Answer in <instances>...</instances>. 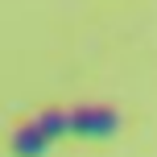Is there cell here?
Returning a JSON list of instances; mask_svg holds the SVG:
<instances>
[{
  "label": "cell",
  "mask_w": 157,
  "mask_h": 157,
  "mask_svg": "<svg viewBox=\"0 0 157 157\" xmlns=\"http://www.w3.org/2000/svg\"><path fill=\"white\" fill-rule=\"evenodd\" d=\"M75 116V136H116L120 132V112L103 108V103H87V108H71Z\"/></svg>",
  "instance_id": "6da1fadb"
},
{
  "label": "cell",
  "mask_w": 157,
  "mask_h": 157,
  "mask_svg": "<svg viewBox=\"0 0 157 157\" xmlns=\"http://www.w3.org/2000/svg\"><path fill=\"white\" fill-rule=\"evenodd\" d=\"M50 145H54V141L37 128V120H29V124H21V128L13 132V153H17V157H41Z\"/></svg>",
  "instance_id": "7a4b0ae2"
},
{
  "label": "cell",
  "mask_w": 157,
  "mask_h": 157,
  "mask_svg": "<svg viewBox=\"0 0 157 157\" xmlns=\"http://www.w3.org/2000/svg\"><path fill=\"white\" fill-rule=\"evenodd\" d=\"M37 128L50 136V141H58V136L75 132V116H71V112H62V108H50V112H41V116H37Z\"/></svg>",
  "instance_id": "3957f363"
}]
</instances>
